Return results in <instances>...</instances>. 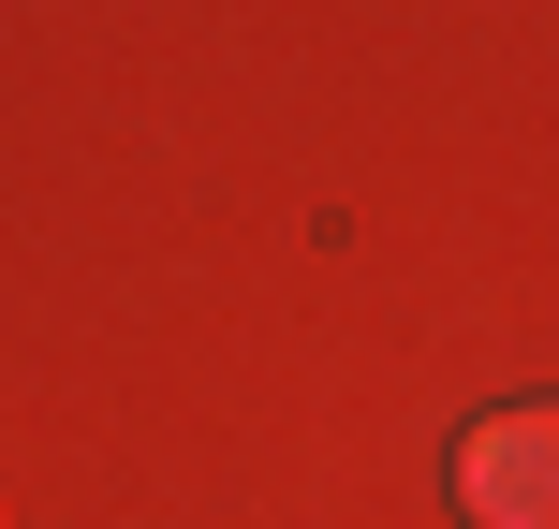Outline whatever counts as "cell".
Segmentation results:
<instances>
[{
  "mask_svg": "<svg viewBox=\"0 0 559 529\" xmlns=\"http://www.w3.org/2000/svg\"><path fill=\"white\" fill-rule=\"evenodd\" d=\"M456 515L472 529H559V397H515L456 442Z\"/></svg>",
  "mask_w": 559,
  "mask_h": 529,
  "instance_id": "cell-1",
  "label": "cell"
}]
</instances>
